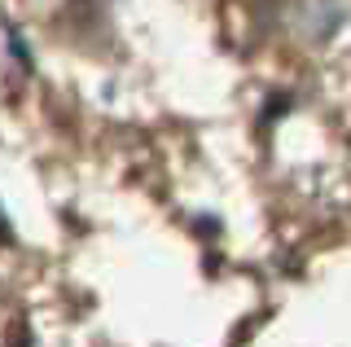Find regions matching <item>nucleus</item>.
I'll use <instances>...</instances> for the list:
<instances>
[{"label": "nucleus", "mask_w": 351, "mask_h": 347, "mask_svg": "<svg viewBox=\"0 0 351 347\" xmlns=\"http://www.w3.org/2000/svg\"><path fill=\"white\" fill-rule=\"evenodd\" d=\"M338 23H343V0H299L294 9V27L303 36H329Z\"/></svg>", "instance_id": "nucleus-1"}]
</instances>
